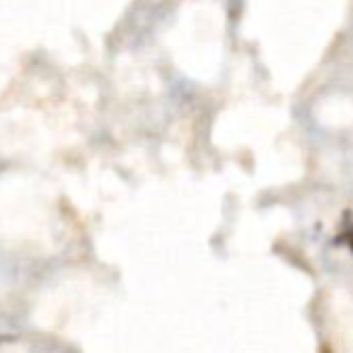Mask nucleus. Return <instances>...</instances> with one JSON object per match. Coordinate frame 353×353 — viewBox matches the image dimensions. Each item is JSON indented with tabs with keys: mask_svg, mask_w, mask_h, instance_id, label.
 <instances>
[{
	"mask_svg": "<svg viewBox=\"0 0 353 353\" xmlns=\"http://www.w3.org/2000/svg\"><path fill=\"white\" fill-rule=\"evenodd\" d=\"M336 242L353 252V211L346 213V216L341 218V223H339Z\"/></svg>",
	"mask_w": 353,
	"mask_h": 353,
	"instance_id": "f257e3e1",
	"label": "nucleus"
}]
</instances>
